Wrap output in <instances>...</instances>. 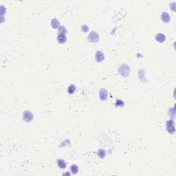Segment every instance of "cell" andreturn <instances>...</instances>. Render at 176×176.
I'll use <instances>...</instances> for the list:
<instances>
[{
  "mask_svg": "<svg viewBox=\"0 0 176 176\" xmlns=\"http://www.w3.org/2000/svg\"><path fill=\"white\" fill-rule=\"evenodd\" d=\"M118 73L123 77H127L130 74V67L127 64H121L118 67Z\"/></svg>",
  "mask_w": 176,
  "mask_h": 176,
  "instance_id": "6da1fadb",
  "label": "cell"
},
{
  "mask_svg": "<svg viewBox=\"0 0 176 176\" xmlns=\"http://www.w3.org/2000/svg\"><path fill=\"white\" fill-rule=\"evenodd\" d=\"M166 129L169 133L171 134H174L175 132V122L173 120L171 119L167 120L166 122Z\"/></svg>",
  "mask_w": 176,
  "mask_h": 176,
  "instance_id": "7a4b0ae2",
  "label": "cell"
},
{
  "mask_svg": "<svg viewBox=\"0 0 176 176\" xmlns=\"http://www.w3.org/2000/svg\"><path fill=\"white\" fill-rule=\"evenodd\" d=\"M87 39L92 43H97L99 41V35L95 31H92L88 36Z\"/></svg>",
  "mask_w": 176,
  "mask_h": 176,
  "instance_id": "3957f363",
  "label": "cell"
},
{
  "mask_svg": "<svg viewBox=\"0 0 176 176\" xmlns=\"http://www.w3.org/2000/svg\"><path fill=\"white\" fill-rule=\"evenodd\" d=\"M34 119V115L31 112L26 110L23 113V120L26 122H30Z\"/></svg>",
  "mask_w": 176,
  "mask_h": 176,
  "instance_id": "277c9868",
  "label": "cell"
},
{
  "mask_svg": "<svg viewBox=\"0 0 176 176\" xmlns=\"http://www.w3.org/2000/svg\"><path fill=\"white\" fill-rule=\"evenodd\" d=\"M99 97L100 99L102 101L107 100V97H108V92L106 89L105 88H101L99 91Z\"/></svg>",
  "mask_w": 176,
  "mask_h": 176,
  "instance_id": "5b68a950",
  "label": "cell"
},
{
  "mask_svg": "<svg viewBox=\"0 0 176 176\" xmlns=\"http://www.w3.org/2000/svg\"><path fill=\"white\" fill-rule=\"evenodd\" d=\"M95 59L98 63H100V62L103 61L105 60V55H104V53L102 52V51L98 50L97 52H96Z\"/></svg>",
  "mask_w": 176,
  "mask_h": 176,
  "instance_id": "8992f818",
  "label": "cell"
},
{
  "mask_svg": "<svg viewBox=\"0 0 176 176\" xmlns=\"http://www.w3.org/2000/svg\"><path fill=\"white\" fill-rule=\"evenodd\" d=\"M161 19L164 23H169L171 21V17L167 12H163L161 14Z\"/></svg>",
  "mask_w": 176,
  "mask_h": 176,
  "instance_id": "52a82bcc",
  "label": "cell"
},
{
  "mask_svg": "<svg viewBox=\"0 0 176 176\" xmlns=\"http://www.w3.org/2000/svg\"><path fill=\"white\" fill-rule=\"evenodd\" d=\"M155 39L159 43H163L166 40V36L164 35V34L157 33L155 36Z\"/></svg>",
  "mask_w": 176,
  "mask_h": 176,
  "instance_id": "ba28073f",
  "label": "cell"
},
{
  "mask_svg": "<svg viewBox=\"0 0 176 176\" xmlns=\"http://www.w3.org/2000/svg\"><path fill=\"white\" fill-rule=\"evenodd\" d=\"M57 41L58 43L63 44L65 43L67 41V36L64 34H58L57 35Z\"/></svg>",
  "mask_w": 176,
  "mask_h": 176,
  "instance_id": "9c48e42d",
  "label": "cell"
},
{
  "mask_svg": "<svg viewBox=\"0 0 176 176\" xmlns=\"http://www.w3.org/2000/svg\"><path fill=\"white\" fill-rule=\"evenodd\" d=\"M50 24L54 29L59 28L60 27V22L59 21V19H56V18H53L51 22H50Z\"/></svg>",
  "mask_w": 176,
  "mask_h": 176,
  "instance_id": "30bf717a",
  "label": "cell"
},
{
  "mask_svg": "<svg viewBox=\"0 0 176 176\" xmlns=\"http://www.w3.org/2000/svg\"><path fill=\"white\" fill-rule=\"evenodd\" d=\"M57 164L58 167L61 168V169H65V167L67 166L66 162H65L64 160L63 159H59L57 160Z\"/></svg>",
  "mask_w": 176,
  "mask_h": 176,
  "instance_id": "8fae6325",
  "label": "cell"
},
{
  "mask_svg": "<svg viewBox=\"0 0 176 176\" xmlns=\"http://www.w3.org/2000/svg\"><path fill=\"white\" fill-rule=\"evenodd\" d=\"M97 155L100 158L103 159L106 156V151L104 149H99L98 150Z\"/></svg>",
  "mask_w": 176,
  "mask_h": 176,
  "instance_id": "7c38bea8",
  "label": "cell"
},
{
  "mask_svg": "<svg viewBox=\"0 0 176 176\" xmlns=\"http://www.w3.org/2000/svg\"><path fill=\"white\" fill-rule=\"evenodd\" d=\"M76 90V87L73 84H71L68 86L67 87V92L69 93V94H73Z\"/></svg>",
  "mask_w": 176,
  "mask_h": 176,
  "instance_id": "4fadbf2b",
  "label": "cell"
},
{
  "mask_svg": "<svg viewBox=\"0 0 176 176\" xmlns=\"http://www.w3.org/2000/svg\"><path fill=\"white\" fill-rule=\"evenodd\" d=\"M69 170L72 173L76 174L79 172V167L76 164H72L71 167H69Z\"/></svg>",
  "mask_w": 176,
  "mask_h": 176,
  "instance_id": "5bb4252c",
  "label": "cell"
},
{
  "mask_svg": "<svg viewBox=\"0 0 176 176\" xmlns=\"http://www.w3.org/2000/svg\"><path fill=\"white\" fill-rule=\"evenodd\" d=\"M67 30L65 28V27L64 26H61L59 28V30H58V34H67Z\"/></svg>",
  "mask_w": 176,
  "mask_h": 176,
  "instance_id": "9a60e30c",
  "label": "cell"
},
{
  "mask_svg": "<svg viewBox=\"0 0 176 176\" xmlns=\"http://www.w3.org/2000/svg\"><path fill=\"white\" fill-rule=\"evenodd\" d=\"M169 116L171 118V119L175 118V107L173 108H170L169 110Z\"/></svg>",
  "mask_w": 176,
  "mask_h": 176,
  "instance_id": "2e32d148",
  "label": "cell"
},
{
  "mask_svg": "<svg viewBox=\"0 0 176 176\" xmlns=\"http://www.w3.org/2000/svg\"><path fill=\"white\" fill-rule=\"evenodd\" d=\"M124 105H125V102H124L123 100H120V99H118L115 102V107H123Z\"/></svg>",
  "mask_w": 176,
  "mask_h": 176,
  "instance_id": "e0dca14e",
  "label": "cell"
},
{
  "mask_svg": "<svg viewBox=\"0 0 176 176\" xmlns=\"http://www.w3.org/2000/svg\"><path fill=\"white\" fill-rule=\"evenodd\" d=\"M81 30L83 31V32H87L88 30H89V27L87 26V25H83L82 26H81Z\"/></svg>",
  "mask_w": 176,
  "mask_h": 176,
  "instance_id": "ac0fdd59",
  "label": "cell"
},
{
  "mask_svg": "<svg viewBox=\"0 0 176 176\" xmlns=\"http://www.w3.org/2000/svg\"><path fill=\"white\" fill-rule=\"evenodd\" d=\"M175 2H173L170 4V8H171L173 11H174V12H175Z\"/></svg>",
  "mask_w": 176,
  "mask_h": 176,
  "instance_id": "d6986e66",
  "label": "cell"
}]
</instances>
